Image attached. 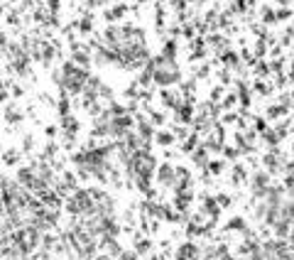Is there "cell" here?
I'll use <instances>...</instances> for the list:
<instances>
[{"label": "cell", "mask_w": 294, "mask_h": 260, "mask_svg": "<svg viewBox=\"0 0 294 260\" xmlns=\"http://www.w3.org/2000/svg\"><path fill=\"white\" fill-rule=\"evenodd\" d=\"M149 69H152V84L159 88H172L181 81V71L176 59H164V57H149Z\"/></svg>", "instance_id": "1"}, {"label": "cell", "mask_w": 294, "mask_h": 260, "mask_svg": "<svg viewBox=\"0 0 294 260\" xmlns=\"http://www.w3.org/2000/svg\"><path fill=\"white\" fill-rule=\"evenodd\" d=\"M248 177H250V194H253V199L255 202L263 199L267 187L272 184V174L267 172V170H255V172L248 174Z\"/></svg>", "instance_id": "2"}, {"label": "cell", "mask_w": 294, "mask_h": 260, "mask_svg": "<svg viewBox=\"0 0 294 260\" xmlns=\"http://www.w3.org/2000/svg\"><path fill=\"white\" fill-rule=\"evenodd\" d=\"M201 258V246L196 241H184L179 248L174 251V260H199Z\"/></svg>", "instance_id": "3"}, {"label": "cell", "mask_w": 294, "mask_h": 260, "mask_svg": "<svg viewBox=\"0 0 294 260\" xmlns=\"http://www.w3.org/2000/svg\"><path fill=\"white\" fill-rule=\"evenodd\" d=\"M154 177H157L159 184L172 187V179H174V165H172V162H162V165H157V167H154Z\"/></svg>", "instance_id": "4"}, {"label": "cell", "mask_w": 294, "mask_h": 260, "mask_svg": "<svg viewBox=\"0 0 294 260\" xmlns=\"http://www.w3.org/2000/svg\"><path fill=\"white\" fill-rule=\"evenodd\" d=\"M15 182L22 187V189H29L32 192V187H34V182H37V174L32 167H20L17 174H15Z\"/></svg>", "instance_id": "5"}, {"label": "cell", "mask_w": 294, "mask_h": 260, "mask_svg": "<svg viewBox=\"0 0 294 260\" xmlns=\"http://www.w3.org/2000/svg\"><path fill=\"white\" fill-rule=\"evenodd\" d=\"M128 10H130V7H128L125 2H116L113 7H108V10L103 12V20H106V22H111V25H116L118 20H123V17H125V12H128Z\"/></svg>", "instance_id": "6"}, {"label": "cell", "mask_w": 294, "mask_h": 260, "mask_svg": "<svg viewBox=\"0 0 294 260\" xmlns=\"http://www.w3.org/2000/svg\"><path fill=\"white\" fill-rule=\"evenodd\" d=\"M290 116V108L287 106H282V103H272V106H267V113H265V120H280V118H287Z\"/></svg>", "instance_id": "7"}, {"label": "cell", "mask_w": 294, "mask_h": 260, "mask_svg": "<svg viewBox=\"0 0 294 260\" xmlns=\"http://www.w3.org/2000/svg\"><path fill=\"white\" fill-rule=\"evenodd\" d=\"M152 140L159 145V147H172V145L176 143V138H174V133H172V130H154Z\"/></svg>", "instance_id": "8"}, {"label": "cell", "mask_w": 294, "mask_h": 260, "mask_svg": "<svg viewBox=\"0 0 294 260\" xmlns=\"http://www.w3.org/2000/svg\"><path fill=\"white\" fill-rule=\"evenodd\" d=\"M191 160H194V165H196V167H201V170H204L206 162L211 160V155H208V150H206L204 145H196V147H194V152H191Z\"/></svg>", "instance_id": "9"}, {"label": "cell", "mask_w": 294, "mask_h": 260, "mask_svg": "<svg viewBox=\"0 0 294 260\" xmlns=\"http://www.w3.org/2000/svg\"><path fill=\"white\" fill-rule=\"evenodd\" d=\"M138 256H147L149 251H152V238H147V236H140V233H135V248H133Z\"/></svg>", "instance_id": "10"}, {"label": "cell", "mask_w": 294, "mask_h": 260, "mask_svg": "<svg viewBox=\"0 0 294 260\" xmlns=\"http://www.w3.org/2000/svg\"><path fill=\"white\" fill-rule=\"evenodd\" d=\"M22 118H25V113H22V108L20 106H7L5 108V120L10 123V125H17V123H22Z\"/></svg>", "instance_id": "11"}, {"label": "cell", "mask_w": 294, "mask_h": 260, "mask_svg": "<svg viewBox=\"0 0 294 260\" xmlns=\"http://www.w3.org/2000/svg\"><path fill=\"white\" fill-rule=\"evenodd\" d=\"M74 27L79 29V34H84V37H86V34H91V32H93V15H91V12H86L81 20H76V22H74Z\"/></svg>", "instance_id": "12"}, {"label": "cell", "mask_w": 294, "mask_h": 260, "mask_svg": "<svg viewBox=\"0 0 294 260\" xmlns=\"http://www.w3.org/2000/svg\"><path fill=\"white\" fill-rule=\"evenodd\" d=\"M245 229H248V224H245L243 216H233V219H228V224H226V233H243Z\"/></svg>", "instance_id": "13"}, {"label": "cell", "mask_w": 294, "mask_h": 260, "mask_svg": "<svg viewBox=\"0 0 294 260\" xmlns=\"http://www.w3.org/2000/svg\"><path fill=\"white\" fill-rule=\"evenodd\" d=\"M223 167H226V160H208L206 162V174H211V177H218V174H223Z\"/></svg>", "instance_id": "14"}, {"label": "cell", "mask_w": 294, "mask_h": 260, "mask_svg": "<svg viewBox=\"0 0 294 260\" xmlns=\"http://www.w3.org/2000/svg\"><path fill=\"white\" fill-rule=\"evenodd\" d=\"M221 155H223V160H226V162H238L240 150H238L235 145H226V143H223V147H221Z\"/></svg>", "instance_id": "15"}, {"label": "cell", "mask_w": 294, "mask_h": 260, "mask_svg": "<svg viewBox=\"0 0 294 260\" xmlns=\"http://www.w3.org/2000/svg\"><path fill=\"white\" fill-rule=\"evenodd\" d=\"M196 145H199V135H196V133H189V135L184 138V143H181V152H184V155H191Z\"/></svg>", "instance_id": "16"}, {"label": "cell", "mask_w": 294, "mask_h": 260, "mask_svg": "<svg viewBox=\"0 0 294 260\" xmlns=\"http://www.w3.org/2000/svg\"><path fill=\"white\" fill-rule=\"evenodd\" d=\"M176 52H179V44H176V39H167V44L162 47V54H159V57L176 59Z\"/></svg>", "instance_id": "17"}, {"label": "cell", "mask_w": 294, "mask_h": 260, "mask_svg": "<svg viewBox=\"0 0 294 260\" xmlns=\"http://www.w3.org/2000/svg\"><path fill=\"white\" fill-rule=\"evenodd\" d=\"M57 108H59V116H71V101H69V96L66 93H61V98L57 101Z\"/></svg>", "instance_id": "18"}, {"label": "cell", "mask_w": 294, "mask_h": 260, "mask_svg": "<svg viewBox=\"0 0 294 260\" xmlns=\"http://www.w3.org/2000/svg\"><path fill=\"white\" fill-rule=\"evenodd\" d=\"M260 20H263V25L267 27V25H277V17H275V10L272 7H267L265 5L263 10H260Z\"/></svg>", "instance_id": "19"}, {"label": "cell", "mask_w": 294, "mask_h": 260, "mask_svg": "<svg viewBox=\"0 0 294 260\" xmlns=\"http://www.w3.org/2000/svg\"><path fill=\"white\" fill-rule=\"evenodd\" d=\"M250 66H253V74H255L258 79H265V76L270 74V69H267V64H265L263 59H255V61L250 64Z\"/></svg>", "instance_id": "20"}, {"label": "cell", "mask_w": 294, "mask_h": 260, "mask_svg": "<svg viewBox=\"0 0 294 260\" xmlns=\"http://www.w3.org/2000/svg\"><path fill=\"white\" fill-rule=\"evenodd\" d=\"M272 88H270V84H265L263 79H255L253 81V88H250V93H258V96H267Z\"/></svg>", "instance_id": "21"}, {"label": "cell", "mask_w": 294, "mask_h": 260, "mask_svg": "<svg viewBox=\"0 0 294 260\" xmlns=\"http://www.w3.org/2000/svg\"><path fill=\"white\" fill-rule=\"evenodd\" d=\"M267 128H270V125H267V120H265V118H260V116H253V128H250V130H253L255 135H263V133L267 130Z\"/></svg>", "instance_id": "22"}, {"label": "cell", "mask_w": 294, "mask_h": 260, "mask_svg": "<svg viewBox=\"0 0 294 260\" xmlns=\"http://www.w3.org/2000/svg\"><path fill=\"white\" fill-rule=\"evenodd\" d=\"M275 17H277V22H287L292 17V7H277L275 10Z\"/></svg>", "instance_id": "23"}, {"label": "cell", "mask_w": 294, "mask_h": 260, "mask_svg": "<svg viewBox=\"0 0 294 260\" xmlns=\"http://www.w3.org/2000/svg\"><path fill=\"white\" fill-rule=\"evenodd\" d=\"M149 123L159 128V125H164V123H167V116H164V113H159V111H149Z\"/></svg>", "instance_id": "24"}, {"label": "cell", "mask_w": 294, "mask_h": 260, "mask_svg": "<svg viewBox=\"0 0 294 260\" xmlns=\"http://www.w3.org/2000/svg\"><path fill=\"white\" fill-rule=\"evenodd\" d=\"M2 160H5V165H17V162H20V150H10V152H5Z\"/></svg>", "instance_id": "25"}, {"label": "cell", "mask_w": 294, "mask_h": 260, "mask_svg": "<svg viewBox=\"0 0 294 260\" xmlns=\"http://www.w3.org/2000/svg\"><path fill=\"white\" fill-rule=\"evenodd\" d=\"M213 199H216V204H218L221 209H228V206L233 204V197H228V194H221V192H218Z\"/></svg>", "instance_id": "26"}, {"label": "cell", "mask_w": 294, "mask_h": 260, "mask_svg": "<svg viewBox=\"0 0 294 260\" xmlns=\"http://www.w3.org/2000/svg\"><path fill=\"white\" fill-rule=\"evenodd\" d=\"M138 258H140V256H138L133 248H128V251H120V253H118L113 260H138Z\"/></svg>", "instance_id": "27"}, {"label": "cell", "mask_w": 294, "mask_h": 260, "mask_svg": "<svg viewBox=\"0 0 294 260\" xmlns=\"http://www.w3.org/2000/svg\"><path fill=\"white\" fill-rule=\"evenodd\" d=\"M223 91H226V88L221 86V84H218V86L213 88V91H211V103H218V101L223 98Z\"/></svg>", "instance_id": "28"}, {"label": "cell", "mask_w": 294, "mask_h": 260, "mask_svg": "<svg viewBox=\"0 0 294 260\" xmlns=\"http://www.w3.org/2000/svg\"><path fill=\"white\" fill-rule=\"evenodd\" d=\"M208 74H211V69H208V66H206V64H201V66H199V69H196V74H194V79H206V76H208Z\"/></svg>", "instance_id": "29"}, {"label": "cell", "mask_w": 294, "mask_h": 260, "mask_svg": "<svg viewBox=\"0 0 294 260\" xmlns=\"http://www.w3.org/2000/svg\"><path fill=\"white\" fill-rule=\"evenodd\" d=\"M44 133H47V138H49V140H54V138L59 135V128H57V125H47V128H44Z\"/></svg>", "instance_id": "30"}, {"label": "cell", "mask_w": 294, "mask_h": 260, "mask_svg": "<svg viewBox=\"0 0 294 260\" xmlns=\"http://www.w3.org/2000/svg\"><path fill=\"white\" fill-rule=\"evenodd\" d=\"M7 96H10V93H7V84H5V81H0V103H5V101H7Z\"/></svg>", "instance_id": "31"}, {"label": "cell", "mask_w": 294, "mask_h": 260, "mask_svg": "<svg viewBox=\"0 0 294 260\" xmlns=\"http://www.w3.org/2000/svg\"><path fill=\"white\" fill-rule=\"evenodd\" d=\"M10 93H12V96H15V98H20V96H22V93H25V88H22V84H15V86L10 88Z\"/></svg>", "instance_id": "32"}, {"label": "cell", "mask_w": 294, "mask_h": 260, "mask_svg": "<svg viewBox=\"0 0 294 260\" xmlns=\"http://www.w3.org/2000/svg\"><path fill=\"white\" fill-rule=\"evenodd\" d=\"M290 2L292 0H275V5H280V7H290Z\"/></svg>", "instance_id": "33"}, {"label": "cell", "mask_w": 294, "mask_h": 260, "mask_svg": "<svg viewBox=\"0 0 294 260\" xmlns=\"http://www.w3.org/2000/svg\"><path fill=\"white\" fill-rule=\"evenodd\" d=\"M108 2H113V0H93V5H108Z\"/></svg>", "instance_id": "34"}, {"label": "cell", "mask_w": 294, "mask_h": 260, "mask_svg": "<svg viewBox=\"0 0 294 260\" xmlns=\"http://www.w3.org/2000/svg\"><path fill=\"white\" fill-rule=\"evenodd\" d=\"M149 260H164V258H162V256H152Z\"/></svg>", "instance_id": "35"}]
</instances>
